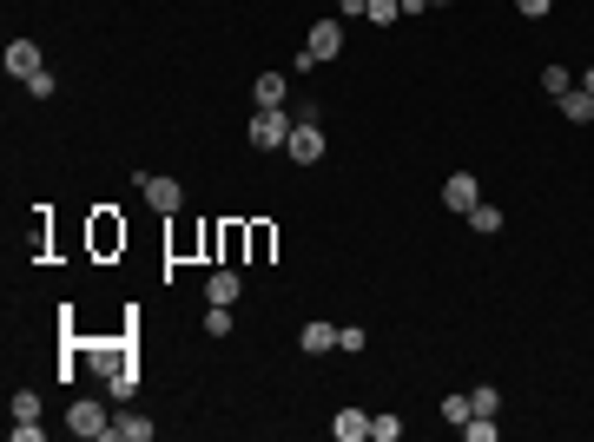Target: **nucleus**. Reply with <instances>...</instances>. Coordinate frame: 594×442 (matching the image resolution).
Returning a JSON list of instances; mask_svg holds the SVG:
<instances>
[{
    "label": "nucleus",
    "mask_w": 594,
    "mask_h": 442,
    "mask_svg": "<svg viewBox=\"0 0 594 442\" xmlns=\"http://www.w3.org/2000/svg\"><path fill=\"white\" fill-rule=\"evenodd\" d=\"M291 113H285V106H258V119H251V146H258V152H271V146H285L291 139Z\"/></svg>",
    "instance_id": "obj_1"
},
{
    "label": "nucleus",
    "mask_w": 594,
    "mask_h": 442,
    "mask_svg": "<svg viewBox=\"0 0 594 442\" xmlns=\"http://www.w3.org/2000/svg\"><path fill=\"white\" fill-rule=\"evenodd\" d=\"M285 159H291V165H318V159H324V126H318V119H297L291 139H285Z\"/></svg>",
    "instance_id": "obj_2"
},
{
    "label": "nucleus",
    "mask_w": 594,
    "mask_h": 442,
    "mask_svg": "<svg viewBox=\"0 0 594 442\" xmlns=\"http://www.w3.org/2000/svg\"><path fill=\"white\" fill-rule=\"evenodd\" d=\"M139 191H146V205H152V211H165V218H172V211L185 205L179 179H159V172H146V179H139Z\"/></svg>",
    "instance_id": "obj_3"
},
{
    "label": "nucleus",
    "mask_w": 594,
    "mask_h": 442,
    "mask_svg": "<svg viewBox=\"0 0 594 442\" xmlns=\"http://www.w3.org/2000/svg\"><path fill=\"white\" fill-rule=\"evenodd\" d=\"M106 390L120 396V403L139 390V370H132V356H126V350H106Z\"/></svg>",
    "instance_id": "obj_4"
},
{
    "label": "nucleus",
    "mask_w": 594,
    "mask_h": 442,
    "mask_svg": "<svg viewBox=\"0 0 594 442\" xmlns=\"http://www.w3.org/2000/svg\"><path fill=\"white\" fill-rule=\"evenodd\" d=\"M67 423H73V436H93V442H99V436H112L106 403H73V416H67Z\"/></svg>",
    "instance_id": "obj_5"
},
{
    "label": "nucleus",
    "mask_w": 594,
    "mask_h": 442,
    "mask_svg": "<svg viewBox=\"0 0 594 442\" xmlns=\"http://www.w3.org/2000/svg\"><path fill=\"white\" fill-rule=\"evenodd\" d=\"M0 67H7L14 79H34V73H40V46H34V40H7V53H0Z\"/></svg>",
    "instance_id": "obj_6"
},
{
    "label": "nucleus",
    "mask_w": 594,
    "mask_h": 442,
    "mask_svg": "<svg viewBox=\"0 0 594 442\" xmlns=\"http://www.w3.org/2000/svg\"><path fill=\"white\" fill-rule=\"evenodd\" d=\"M443 205L469 218L475 205H483V191H475V179H469V172H456V179H449V185H443Z\"/></svg>",
    "instance_id": "obj_7"
},
{
    "label": "nucleus",
    "mask_w": 594,
    "mask_h": 442,
    "mask_svg": "<svg viewBox=\"0 0 594 442\" xmlns=\"http://www.w3.org/2000/svg\"><path fill=\"white\" fill-rule=\"evenodd\" d=\"M330 436H337V442H370V416H363V409H337V416H330Z\"/></svg>",
    "instance_id": "obj_8"
},
{
    "label": "nucleus",
    "mask_w": 594,
    "mask_h": 442,
    "mask_svg": "<svg viewBox=\"0 0 594 442\" xmlns=\"http://www.w3.org/2000/svg\"><path fill=\"white\" fill-rule=\"evenodd\" d=\"M310 53H318V60H337V53H344V26L318 20V26H310Z\"/></svg>",
    "instance_id": "obj_9"
},
{
    "label": "nucleus",
    "mask_w": 594,
    "mask_h": 442,
    "mask_svg": "<svg viewBox=\"0 0 594 442\" xmlns=\"http://www.w3.org/2000/svg\"><path fill=\"white\" fill-rule=\"evenodd\" d=\"M238 291H245V278H238L232 264H224V271H212V278H205V297H212V303H238Z\"/></svg>",
    "instance_id": "obj_10"
},
{
    "label": "nucleus",
    "mask_w": 594,
    "mask_h": 442,
    "mask_svg": "<svg viewBox=\"0 0 594 442\" xmlns=\"http://www.w3.org/2000/svg\"><path fill=\"white\" fill-rule=\"evenodd\" d=\"M555 106H561V113H568L575 126H588V119H594V93H581V87H568V93H561Z\"/></svg>",
    "instance_id": "obj_11"
},
{
    "label": "nucleus",
    "mask_w": 594,
    "mask_h": 442,
    "mask_svg": "<svg viewBox=\"0 0 594 442\" xmlns=\"http://www.w3.org/2000/svg\"><path fill=\"white\" fill-rule=\"evenodd\" d=\"M297 344H304L310 356H324V350H337V330H330V324H304V330H297Z\"/></svg>",
    "instance_id": "obj_12"
},
{
    "label": "nucleus",
    "mask_w": 594,
    "mask_h": 442,
    "mask_svg": "<svg viewBox=\"0 0 594 442\" xmlns=\"http://www.w3.org/2000/svg\"><path fill=\"white\" fill-rule=\"evenodd\" d=\"M251 93H258V106H285V93H291V87H285V73H265Z\"/></svg>",
    "instance_id": "obj_13"
},
{
    "label": "nucleus",
    "mask_w": 594,
    "mask_h": 442,
    "mask_svg": "<svg viewBox=\"0 0 594 442\" xmlns=\"http://www.w3.org/2000/svg\"><path fill=\"white\" fill-rule=\"evenodd\" d=\"M112 436H126V442H152V416H120V423H112Z\"/></svg>",
    "instance_id": "obj_14"
},
{
    "label": "nucleus",
    "mask_w": 594,
    "mask_h": 442,
    "mask_svg": "<svg viewBox=\"0 0 594 442\" xmlns=\"http://www.w3.org/2000/svg\"><path fill=\"white\" fill-rule=\"evenodd\" d=\"M14 423H40V396L34 390H14V409H7Z\"/></svg>",
    "instance_id": "obj_15"
},
{
    "label": "nucleus",
    "mask_w": 594,
    "mask_h": 442,
    "mask_svg": "<svg viewBox=\"0 0 594 442\" xmlns=\"http://www.w3.org/2000/svg\"><path fill=\"white\" fill-rule=\"evenodd\" d=\"M396 436H403V416H390V409L370 416V442H396Z\"/></svg>",
    "instance_id": "obj_16"
},
{
    "label": "nucleus",
    "mask_w": 594,
    "mask_h": 442,
    "mask_svg": "<svg viewBox=\"0 0 594 442\" xmlns=\"http://www.w3.org/2000/svg\"><path fill=\"white\" fill-rule=\"evenodd\" d=\"M469 225L483 231V238H495V231H502V211H495V205H475V211H469Z\"/></svg>",
    "instance_id": "obj_17"
},
{
    "label": "nucleus",
    "mask_w": 594,
    "mask_h": 442,
    "mask_svg": "<svg viewBox=\"0 0 594 442\" xmlns=\"http://www.w3.org/2000/svg\"><path fill=\"white\" fill-rule=\"evenodd\" d=\"M469 416H475V403H469V396H443V423H456V429H463Z\"/></svg>",
    "instance_id": "obj_18"
},
{
    "label": "nucleus",
    "mask_w": 594,
    "mask_h": 442,
    "mask_svg": "<svg viewBox=\"0 0 594 442\" xmlns=\"http://www.w3.org/2000/svg\"><path fill=\"white\" fill-rule=\"evenodd\" d=\"M542 87H548V93L561 99V93H568V87H575V73H568V67H542Z\"/></svg>",
    "instance_id": "obj_19"
},
{
    "label": "nucleus",
    "mask_w": 594,
    "mask_h": 442,
    "mask_svg": "<svg viewBox=\"0 0 594 442\" xmlns=\"http://www.w3.org/2000/svg\"><path fill=\"white\" fill-rule=\"evenodd\" d=\"M463 436H469V442H495V416H469Z\"/></svg>",
    "instance_id": "obj_20"
},
{
    "label": "nucleus",
    "mask_w": 594,
    "mask_h": 442,
    "mask_svg": "<svg viewBox=\"0 0 594 442\" xmlns=\"http://www.w3.org/2000/svg\"><path fill=\"white\" fill-rule=\"evenodd\" d=\"M469 403H475V416H495V409H502V396L489 390V383H483V390H469Z\"/></svg>",
    "instance_id": "obj_21"
},
{
    "label": "nucleus",
    "mask_w": 594,
    "mask_h": 442,
    "mask_svg": "<svg viewBox=\"0 0 594 442\" xmlns=\"http://www.w3.org/2000/svg\"><path fill=\"white\" fill-rule=\"evenodd\" d=\"M396 14H403V0H370V14H363V20H377V26H390Z\"/></svg>",
    "instance_id": "obj_22"
},
{
    "label": "nucleus",
    "mask_w": 594,
    "mask_h": 442,
    "mask_svg": "<svg viewBox=\"0 0 594 442\" xmlns=\"http://www.w3.org/2000/svg\"><path fill=\"white\" fill-rule=\"evenodd\" d=\"M205 330H212V337H224V330H232V303H212V317H205Z\"/></svg>",
    "instance_id": "obj_23"
},
{
    "label": "nucleus",
    "mask_w": 594,
    "mask_h": 442,
    "mask_svg": "<svg viewBox=\"0 0 594 442\" xmlns=\"http://www.w3.org/2000/svg\"><path fill=\"white\" fill-rule=\"evenodd\" d=\"M26 93H34V99H53V73H47V67H40V73H34V79H26Z\"/></svg>",
    "instance_id": "obj_24"
},
{
    "label": "nucleus",
    "mask_w": 594,
    "mask_h": 442,
    "mask_svg": "<svg viewBox=\"0 0 594 442\" xmlns=\"http://www.w3.org/2000/svg\"><path fill=\"white\" fill-rule=\"evenodd\" d=\"M548 7H555V0H516V14H528V20H542Z\"/></svg>",
    "instance_id": "obj_25"
},
{
    "label": "nucleus",
    "mask_w": 594,
    "mask_h": 442,
    "mask_svg": "<svg viewBox=\"0 0 594 442\" xmlns=\"http://www.w3.org/2000/svg\"><path fill=\"white\" fill-rule=\"evenodd\" d=\"M337 14H344V20H357V14H370V0H337Z\"/></svg>",
    "instance_id": "obj_26"
},
{
    "label": "nucleus",
    "mask_w": 594,
    "mask_h": 442,
    "mask_svg": "<svg viewBox=\"0 0 594 442\" xmlns=\"http://www.w3.org/2000/svg\"><path fill=\"white\" fill-rule=\"evenodd\" d=\"M581 93H594V67H588V73H581Z\"/></svg>",
    "instance_id": "obj_27"
},
{
    "label": "nucleus",
    "mask_w": 594,
    "mask_h": 442,
    "mask_svg": "<svg viewBox=\"0 0 594 442\" xmlns=\"http://www.w3.org/2000/svg\"><path fill=\"white\" fill-rule=\"evenodd\" d=\"M430 7H449V0H430Z\"/></svg>",
    "instance_id": "obj_28"
}]
</instances>
